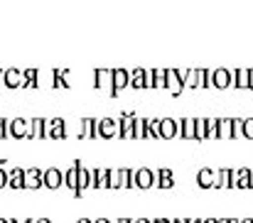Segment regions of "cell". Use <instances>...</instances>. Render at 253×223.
<instances>
[{
    "instance_id": "obj_1",
    "label": "cell",
    "mask_w": 253,
    "mask_h": 223,
    "mask_svg": "<svg viewBox=\"0 0 253 223\" xmlns=\"http://www.w3.org/2000/svg\"><path fill=\"white\" fill-rule=\"evenodd\" d=\"M153 184H155V172H153L150 167H140V169L133 172V186H138V189H150Z\"/></svg>"
},
{
    "instance_id": "obj_2",
    "label": "cell",
    "mask_w": 253,
    "mask_h": 223,
    "mask_svg": "<svg viewBox=\"0 0 253 223\" xmlns=\"http://www.w3.org/2000/svg\"><path fill=\"white\" fill-rule=\"evenodd\" d=\"M42 186V169L30 167L22 172V189H40Z\"/></svg>"
},
{
    "instance_id": "obj_3",
    "label": "cell",
    "mask_w": 253,
    "mask_h": 223,
    "mask_svg": "<svg viewBox=\"0 0 253 223\" xmlns=\"http://www.w3.org/2000/svg\"><path fill=\"white\" fill-rule=\"evenodd\" d=\"M62 184H64V179H62V169L49 167V169L42 172V186H47V189H59Z\"/></svg>"
},
{
    "instance_id": "obj_4",
    "label": "cell",
    "mask_w": 253,
    "mask_h": 223,
    "mask_svg": "<svg viewBox=\"0 0 253 223\" xmlns=\"http://www.w3.org/2000/svg\"><path fill=\"white\" fill-rule=\"evenodd\" d=\"M253 186V169L241 167L234 169V189H251Z\"/></svg>"
},
{
    "instance_id": "obj_5",
    "label": "cell",
    "mask_w": 253,
    "mask_h": 223,
    "mask_svg": "<svg viewBox=\"0 0 253 223\" xmlns=\"http://www.w3.org/2000/svg\"><path fill=\"white\" fill-rule=\"evenodd\" d=\"M79 164H82V162L77 159V162H74V164H72L67 172H62V179H64V184H67V186H69V189H72L77 196H79Z\"/></svg>"
},
{
    "instance_id": "obj_6",
    "label": "cell",
    "mask_w": 253,
    "mask_h": 223,
    "mask_svg": "<svg viewBox=\"0 0 253 223\" xmlns=\"http://www.w3.org/2000/svg\"><path fill=\"white\" fill-rule=\"evenodd\" d=\"M128 81H130V72H126V69H113V72H111V93L116 96L121 88L128 86Z\"/></svg>"
},
{
    "instance_id": "obj_7",
    "label": "cell",
    "mask_w": 253,
    "mask_h": 223,
    "mask_svg": "<svg viewBox=\"0 0 253 223\" xmlns=\"http://www.w3.org/2000/svg\"><path fill=\"white\" fill-rule=\"evenodd\" d=\"M231 81H234V72H229V69H216L209 74V83H214L216 88H229Z\"/></svg>"
},
{
    "instance_id": "obj_8",
    "label": "cell",
    "mask_w": 253,
    "mask_h": 223,
    "mask_svg": "<svg viewBox=\"0 0 253 223\" xmlns=\"http://www.w3.org/2000/svg\"><path fill=\"white\" fill-rule=\"evenodd\" d=\"M64 120L54 118V120H44V138H64Z\"/></svg>"
},
{
    "instance_id": "obj_9",
    "label": "cell",
    "mask_w": 253,
    "mask_h": 223,
    "mask_svg": "<svg viewBox=\"0 0 253 223\" xmlns=\"http://www.w3.org/2000/svg\"><path fill=\"white\" fill-rule=\"evenodd\" d=\"M98 135H101V138H116V135H118V120H113V118H101V120H98Z\"/></svg>"
},
{
    "instance_id": "obj_10",
    "label": "cell",
    "mask_w": 253,
    "mask_h": 223,
    "mask_svg": "<svg viewBox=\"0 0 253 223\" xmlns=\"http://www.w3.org/2000/svg\"><path fill=\"white\" fill-rule=\"evenodd\" d=\"M177 135H182V138H187V140H197L194 118H182V120H177Z\"/></svg>"
},
{
    "instance_id": "obj_11",
    "label": "cell",
    "mask_w": 253,
    "mask_h": 223,
    "mask_svg": "<svg viewBox=\"0 0 253 223\" xmlns=\"http://www.w3.org/2000/svg\"><path fill=\"white\" fill-rule=\"evenodd\" d=\"M197 182H199V186H204V189H214V182H216V169H211V167H202L199 169V174H197Z\"/></svg>"
},
{
    "instance_id": "obj_12",
    "label": "cell",
    "mask_w": 253,
    "mask_h": 223,
    "mask_svg": "<svg viewBox=\"0 0 253 223\" xmlns=\"http://www.w3.org/2000/svg\"><path fill=\"white\" fill-rule=\"evenodd\" d=\"M7 135H12V138H25V135H27V123H25L22 118L7 120Z\"/></svg>"
},
{
    "instance_id": "obj_13",
    "label": "cell",
    "mask_w": 253,
    "mask_h": 223,
    "mask_svg": "<svg viewBox=\"0 0 253 223\" xmlns=\"http://www.w3.org/2000/svg\"><path fill=\"white\" fill-rule=\"evenodd\" d=\"M133 115H128V113H123L121 115V120H118V135L121 138H133Z\"/></svg>"
},
{
    "instance_id": "obj_14",
    "label": "cell",
    "mask_w": 253,
    "mask_h": 223,
    "mask_svg": "<svg viewBox=\"0 0 253 223\" xmlns=\"http://www.w3.org/2000/svg\"><path fill=\"white\" fill-rule=\"evenodd\" d=\"M155 184H158L160 189H169V186L174 184L172 169H158V172H155Z\"/></svg>"
},
{
    "instance_id": "obj_15",
    "label": "cell",
    "mask_w": 253,
    "mask_h": 223,
    "mask_svg": "<svg viewBox=\"0 0 253 223\" xmlns=\"http://www.w3.org/2000/svg\"><path fill=\"white\" fill-rule=\"evenodd\" d=\"M128 86H133V88H148V72H145V69H135V72H130Z\"/></svg>"
},
{
    "instance_id": "obj_16",
    "label": "cell",
    "mask_w": 253,
    "mask_h": 223,
    "mask_svg": "<svg viewBox=\"0 0 253 223\" xmlns=\"http://www.w3.org/2000/svg\"><path fill=\"white\" fill-rule=\"evenodd\" d=\"M2 83L10 86V88L22 86V72H17V69H7V72H2Z\"/></svg>"
},
{
    "instance_id": "obj_17",
    "label": "cell",
    "mask_w": 253,
    "mask_h": 223,
    "mask_svg": "<svg viewBox=\"0 0 253 223\" xmlns=\"http://www.w3.org/2000/svg\"><path fill=\"white\" fill-rule=\"evenodd\" d=\"M98 135V120L84 118L82 120V138H96Z\"/></svg>"
},
{
    "instance_id": "obj_18",
    "label": "cell",
    "mask_w": 253,
    "mask_h": 223,
    "mask_svg": "<svg viewBox=\"0 0 253 223\" xmlns=\"http://www.w3.org/2000/svg\"><path fill=\"white\" fill-rule=\"evenodd\" d=\"M177 135V120L163 118L160 120V138H174Z\"/></svg>"
},
{
    "instance_id": "obj_19",
    "label": "cell",
    "mask_w": 253,
    "mask_h": 223,
    "mask_svg": "<svg viewBox=\"0 0 253 223\" xmlns=\"http://www.w3.org/2000/svg\"><path fill=\"white\" fill-rule=\"evenodd\" d=\"M22 172H25V169H20V167L7 169V186H12V189H22Z\"/></svg>"
},
{
    "instance_id": "obj_20",
    "label": "cell",
    "mask_w": 253,
    "mask_h": 223,
    "mask_svg": "<svg viewBox=\"0 0 253 223\" xmlns=\"http://www.w3.org/2000/svg\"><path fill=\"white\" fill-rule=\"evenodd\" d=\"M133 186V169L121 167L118 169V189H130Z\"/></svg>"
},
{
    "instance_id": "obj_21",
    "label": "cell",
    "mask_w": 253,
    "mask_h": 223,
    "mask_svg": "<svg viewBox=\"0 0 253 223\" xmlns=\"http://www.w3.org/2000/svg\"><path fill=\"white\" fill-rule=\"evenodd\" d=\"M93 83L98 86V88H108L111 91V69H98V72H93Z\"/></svg>"
},
{
    "instance_id": "obj_22",
    "label": "cell",
    "mask_w": 253,
    "mask_h": 223,
    "mask_svg": "<svg viewBox=\"0 0 253 223\" xmlns=\"http://www.w3.org/2000/svg\"><path fill=\"white\" fill-rule=\"evenodd\" d=\"M216 138H231V120L216 118Z\"/></svg>"
},
{
    "instance_id": "obj_23",
    "label": "cell",
    "mask_w": 253,
    "mask_h": 223,
    "mask_svg": "<svg viewBox=\"0 0 253 223\" xmlns=\"http://www.w3.org/2000/svg\"><path fill=\"white\" fill-rule=\"evenodd\" d=\"M231 86H236V88H249V69H239V72H234Z\"/></svg>"
},
{
    "instance_id": "obj_24",
    "label": "cell",
    "mask_w": 253,
    "mask_h": 223,
    "mask_svg": "<svg viewBox=\"0 0 253 223\" xmlns=\"http://www.w3.org/2000/svg\"><path fill=\"white\" fill-rule=\"evenodd\" d=\"M88 184H91V169L84 167V164H79V194L88 189Z\"/></svg>"
},
{
    "instance_id": "obj_25",
    "label": "cell",
    "mask_w": 253,
    "mask_h": 223,
    "mask_svg": "<svg viewBox=\"0 0 253 223\" xmlns=\"http://www.w3.org/2000/svg\"><path fill=\"white\" fill-rule=\"evenodd\" d=\"M27 135H30V138H44V120H42V118H35Z\"/></svg>"
},
{
    "instance_id": "obj_26",
    "label": "cell",
    "mask_w": 253,
    "mask_h": 223,
    "mask_svg": "<svg viewBox=\"0 0 253 223\" xmlns=\"http://www.w3.org/2000/svg\"><path fill=\"white\" fill-rule=\"evenodd\" d=\"M194 130H197V140H207V118H197Z\"/></svg>"
},
{
    "instance_id": "obj_27",
    "label": "cell",
    "mask_w": 253,
    "mask_h": 223,
    "mask_svg": "<svg viewBox=\"0 0 253 223\" xmlns=\"http://www.w3.org/2000/svg\"><path fill=\"white\" fill-rule=\"evenodd\" d=\"M197 88H209V72L197 69Z\"/></svg>"
},
{
    "instance_id": "obj_28",
    "label": "cell",
    "mask_w": 253,
    "mask_h": 223,
    "mask_svg": "<svg viewBox=\"0 0 253 223\" xmlns=\"http://www.w3.org/2000/svg\"><path fill=\"white\" fill-rule=\"evenodd\" d=\"M241 135L249 138V140H253V118H246V120H244V125H241Z\"/></svg>"
},
{
    "instance_id": "obj_29",
    "label": "cell",
    "mask_w": 253,
    "mask_h": 223,
    "mask_svg": "<svg viewBox=\"0 0 253 223\" xmlns=\"http://www.w3.org/2000/svg\"><path fill=\"white\" fill-rule=\"evenodd\" d=\"M133 138H145V120H133Z\"/></svg>"
},
{
    "instance_id": "obj_30",
    "label": "cell",
    "mask_w": 253,
    "mask_h": 223,
    "mask_svg": "<svg viewBox=\"0 0 253 223\" xmlns=\"http://www.w3.org/2000/svg\"><path fill=\"white\" fill-rule=\"evenodd\" d=\"M241 125H244L241 118H234V120H231V138H239V135H241Z\"/></svg>"
},
{
    "instance_id": "obj_31",
    "label": "cell",
    "mask_w": 253,
    "mask_h": 223,
    "mask_svg": "<svg viewBox=\"0 0 253 223\" xmlns=\"http://www.w3.org/2000/svg\"><path fill=\"white\" fill-rule=\"evenodd\" d=\"M7 186V169H5V159H0V189Z\"/></svg>"
},
{
    "instance_id": "obj_32",
    "label": "cell",
    "mask_w": 253,
    "mask_h": 223,
    "mask_svg": "<svg viewBox=\"0 0 253 223\" xmlns=\"http://www.w3.org/2000/svg\"><path fill=\"white\" fill-rule=\"evenodd\" d=\"M0 138H7V120L0 118Z\"/></svg>"
},
{
    "instance_id": "obj_33",
    "label": "cell",
    "mask_w": 253,
    "mask_h": 223,
    "mask_svg": "<svg viewBox=\"0 0 253 223\" xmlns=\"http://www.w3.org/2000/svg\"><path fill=\"white\" fill-rule=\"evenodd\" d=\"M249 88H253V69H249Z\"/></svg>"
},
{
    "instance_id": "obj_34",
    "label": "cell",
    "mask_w": 253,
    "mask_h": 223,
    "mask_svg": "<svg viewBox=\"0 0 253 223\" xmlns=\"http://www.w3.org/2000/svg\"><path fill=\"white\" fill-rule=\"evenodd\" d=\"M93 223H111V221H108V219H96Z\"/></svg>"
},
{
    "instance_id": "obj_35",
    "label": "cell",
    "mask_w": 253,
    "mask_h": 223,
    "mask_svg": "<svg viewBox=\"0 0 253 223\" xmlns=\"http://www.w3.org/2000/svg\"><path fill=\"white\" fill-rule=\"evenodd\" d=\"M133 223H153V221H148V219H138V221H133Z\"/></svg>"
},
{
    "instance_id": "obj_36",
    "label": "cell",
    "mask_w": 253,
    "mask_h": 223,
    "mask_svg": "<svg viewBox=\"0 0 253 223\" xmlns=\"http://www.w3.org/2000/svg\"><path fill=\"white\" fill-rule=\"evenodd\" d=\"M77 223H93V221H91V219H79Z\"/></svg>"
},
{
    "instance_id": "obj_37",
    "label": "cell",
    "mask_w": 253,
    "mask_h": 223,
    "mask_svg": "<svg viewBox=\"0 0 253 223\" xmlns=\"http://www.w3.org/2000/svg\"><path fill=\"white\" fill-rule=\"evenodd\" d=\"M153 223H169V219H158V221H153Z\"/></svg>"
},
{
    "instance_id": "obj_38",
    "label": "cell",
    "mask_w": 253,
    "mask_h": 223,
    "mask_svg": "<svg viewBox=\"0 0 253 223\" xmlns=\"http://www.w3.org/2000/svg\"><path fill=\"white\" fill-rule=\"evenodd\" d=\"M35 223H52L49 219H40V221H35Z\"/></svg>"
},
{
    "instance_id": "obj_39",
    "label": "cell",
    "mask_w": 253,
    "mask_h": 223,
    "mask_svg": "<svg viewBox=\"0 0 253 223\" xmlns=\"http://www.w3.org/2000/svg\"><path fill=\"white\" fill-rule=\"evenodd\" d=\"M118 223H133V221H130V219H121Z\"/></svg>"
},
{
    "instance_id": "obj_40",
    "label": "cell",
    "mask_w": 253,
    "mask_h": 223,
    "mask_svg": "<svg viewBox=\"0 0 253 223\" xmlns=\"http://www.w3.org/2000/svg\"><path fill=\"white\" fill-rule=\"evenodd\" d=\"M239 223H253V219H244V221H239Z\"/></svg>"
},
{
    "instance_id": "obj_41",
    "label": "cell",
    "mask_w": 253,
    "mask_h": 223,
    "mask_svg": "<svg viewBox=\"0 0 253 223\" xmlns=\"http://www.w3.org/2000/svg\"><path fill=\"white\" fill-rule=\"evenodd\" d=\"M216 223H229V219H219V221Z\"/></svg>"
},
{
    "instance_id": "obj_42",
    "label": "cell",
    "mask_w": 253,
    "mask_h": 223,
    "mask_svg": "<svg viewBox=\"0 0 253 223\" xmlns=\"http://www.w3.org/2000/svg\"><path fill=\"white\" fill-rule=\"evenodd\" d=\"M204 223H216V219H209V221H204Z\"/></svg>"
},
{
    "instance_id": "obj_43",
    "label": "cell",
    "mask_w": 253,
    "mask_h": 223,
    "mask_svg": "<svg viewBox=\"0 0 253 223\" xmlns=\"http://www.w3.org/2000/svg\"><path fill=\"white\" fill-rule=\"evenodd\" d=\"M229 223H239V221H236V219H229Z\"/></svg>"
},
{
    "instance_id": "obj_44",
    "label": "cell",
    "mask_w": 253,
    "mask_h": 223,
    "mask_svg": "<svg viewBox=\"0 0 253 223\" xmlns=\"http://www.w3.org/2000/svg\"><path fill=\"white\" fill-rule=\"evenodd\" d=\"M7 223H20V221H15V219H12V221H7Z\"/></svg>"
},
{
    "instance_id": "obj_45",
    "label": "cell",
    "mask_w": 253,
    "mask_h": 223,
    "mask_svg": "<svg viewBox=\"0 0 253 223\" xmlns=\"http://www.w3.org/2000/svg\"><path fill=\"white\" fill-rule=\"evenodd\" d=\"M0 223H7V221H5V219H0Z\"/></svg>"
},
{
    "instance_id": "obj_46",
    "label": "cell",
    "mask_w": 253,
    "mask_h": 223,
    "mask_svg": "<svg viewBox=\"0 0 253 223\" xmlns=\"http://www.w3.org/2000/svg\"><path fill=\"white\" fill-rule=\"evenodd\" d=\"M192 223H204V221H192Z\"/></svg>"
}]
</instances>
